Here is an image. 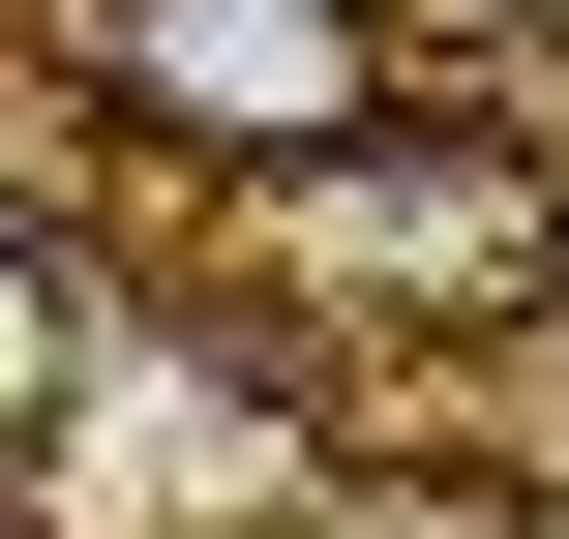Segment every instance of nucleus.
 I'll list each match as a JSON object with an SVG mask.
<instances>
[{
  "mask_svg": "<svg viewBox=\"0 0 569 539\" xmlns=\"http://www.w3.org/2000/svg\"><path fill=\"white\" fill-rule=\"evenodd\" d=\"M240 210H270V270L360 300V330H510V300H569L540 150H480V120H360V150H300V180H240Z\"/></svg>",
  "mask_w": 569,
  "mask_h": 539,
  "instance_id": "f257e3e1",
  "label": "nucleus"
},
{
  "mask_svg": "<svg viewBox=\"0 0 569 539\" xmlns=\"http://www.w3.org/2000/svg\"><path fill=\"white\" fill-rule=\"evenodd\" d=\"M60 60L120 150H210V180H300L390 120V0H60Z\"/></svg>",
  "mask_w": 569,
  "mask_h": 539,
  "instance_id": "f03ea898",
  "label": "nucleus"
},
{
  "mask_svg": "<svg viewBox=\"0 0 569 539\" xmlns=\"http://www.w3.org/2000/svg\"><path fill=\"white\" fill-rule=\"evenodd\" d=\"M60 390H90V300H60V240H30V210H0V450H30V420H60Z\"/></svg>",
  "mask_w": 569,
  "mask_h": 539,
  "instance_id": "7ed1b4c3",
  "label": "nucleus"
},
{
  "mask_svg": "<svg viewBox=\"0 0 569 539\" xmlns=\"http://www.w3.org/2000/svg\"><path fill=\"white\" fill-rule=\"evenodd\" d=\"M540 30H569V0H540Z\"/></svg>",
  "mask_w": 569,
  "mask_h": 539,
  "instance_id": "20e7f679",
  "label": "nucleus"
}]
</instances>
